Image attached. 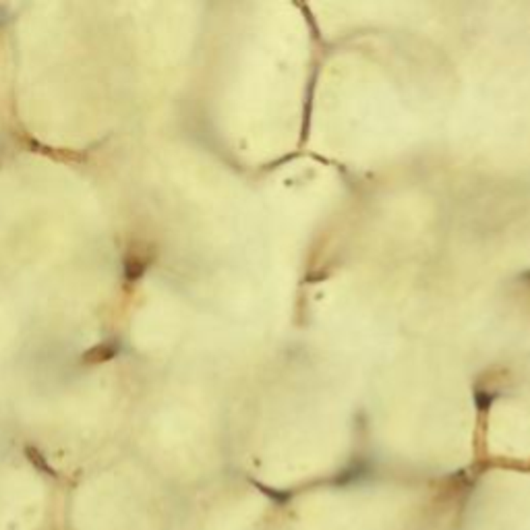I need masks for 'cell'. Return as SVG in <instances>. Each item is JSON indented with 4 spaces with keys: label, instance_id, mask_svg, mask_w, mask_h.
Instances as JSON below:
<instances>
[{
    "label": "cell",
    "instance_id": "obj_1",
    "mask_svg": "<svg viewBox=\"0 0 530 530\" xmlns=\"http://www.w3.org/2000/svg\"><path fill=\"white\" fill-rule=\"evenodd\" d=\"M149 265V257L143 249H139L137 245H133L128 249L127 259H125V276H127L128 282H135L139 277L143 276V272L148 270Z\"/></svg>",
    "mask_w": 530,
    "mask_h": 530
},
{
    "label": "cell",
    "instance_id": "obj_2",
    "mask_svg": "<svg viewBox=\"0 0 530 530\" xmlns=\"http://www.w3.org/2000/svg\"><path fill=\"white\" fill-rule=\"evenodd\" d=\"M118 352V348H116V344H102V346H96V348H91V352L89 355H85V361L87 362H104L110 361L114 355Z\"/></svg>",
    "mask_w": 530,
    "mask_h": 530
}]
</instances>
